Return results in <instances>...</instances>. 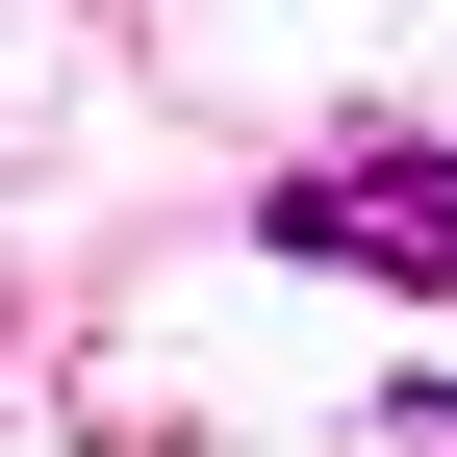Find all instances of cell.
I'll use <instances>...</instances> for the list:
<instances>
[{"label": "cell", "mask_w": 457, "mask_h": 457, "mask_svg": "<svg viewBox=\"0 0 457 457\" xmlns=\"http://www.w3.org/2000/svg\"><path fill=\"white\" fill-rule=\"evenodd\" d=\"M254 254H305V279H407V305H457V128H356V153H305V179L254 204Z\"/></svg>", "instance_id": "obj_1"}, {"label": "cell", "mask_w": 457, "mask_h": 457, "mask_svg": "<svg viewBox=\"0 0 457 457\" xmlns=\"http://www.w3.org/2000/svg\"><path fill=\"white\" fill-rule=\"evenodd\" d=\"M381 432H432V457H457V381H407V407H381Z\"/></svg>", "instance_id": "obj_2"}]
</instances>
